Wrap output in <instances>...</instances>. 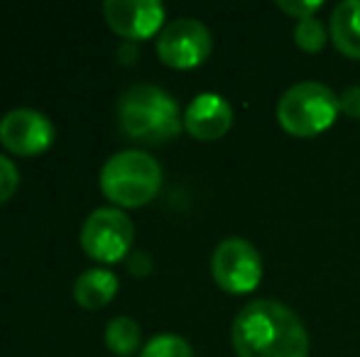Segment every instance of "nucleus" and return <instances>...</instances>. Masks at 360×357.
I'll list each match as a JSON object with an SVG mask.
<instances>
[{
    "mask_svg": "<svg viewBox=\"0 0 360 357\" xmlns=\"http://www.w3.org/2000/svg\"><path fill=\"white\" fill-rule=\"evenodd\" d=\"M140 325L128 316L108 321L105 325V345L113 355L118 357H133L140 348Z\"/></svg>",
    "mask_w": 360,
    "mask_h": 357,
    "instance_id": "nucleus-13",
    "label": "nucleus"
},
{
    "mask_svg": "<svg viewBox=\"0 0 360 357\" xmlns=\"http://www.w3.org/2000/svg\"><path fill=\"white\" fill-rule=\"evenodd\" d=\"M338 100H341V113H346L353 120H360V86H348L338 95Z\"/></svg>",
    "mask_w": 360,
    "mask_h": 357,
    "instance_id": "nucleus-18",
    "label": "nucleus"
},
{
    "mask_svg": "<svg viewBox=\"0 0 360 357\" xmlns=\"http://www.w3.org/2000/svg\"><path fill=\"white\" fill-rule=\"evenodd\" d=\"M238 357H307L309 333L302 318L280 301L257 299L243 306L231 328Z\"/></svg>",
    "mask_w": 360,
    "mask_h": 357,
    "instance_id": "nucleus-1",
    "label": "nucleus"
},
{
    "mask_svg": "<svg viewBox=\"0 0 360 357\" xmlns=\"http://www.w3.org/2000/svg\"><path fill=\"white\" fill-rule=\"evenodd\" d=\"M162 189V167L155 157L138 149L118 152L101 169V191L120 208L147 206Z\"/></svg>",
    "mask_w": 360,
    "mask_h": 357,
    "instance_id": "nucleus-3",
    "label": "nucleus"
},
{
    "mask_svg": "<svg viewBox=\"0 0 360 357\" xmlns=\"http://www.w3.org/2000/svg\"><path fill=\"white\" fill-rule=\"evenodd\" d=\"M328 37L343 57L360 62V0H346L333 8Z\"/></svg>",
    "mask_w": 360,
    "mask_h": 357,
    "instance_id": "nucleus-11",
    "label": "nucleus"
},
{
    "mask_svg": "<svg viewBox=\"0 0 360 357\" xmlns=\"http://www.w3.org/2000/svg\"><path fill=\"white\" fill-rule=\"evenodd\" d=\"M211 274L226 294H250L262 281V257L252 243L228 238L214 250Z\"/></svg>",
    "mask_w": 360,
    "mask_h": 357,
    "instance_id": "nucleus-6",
    "label": "nucleus"
},
{
    "mask_svg": "<svg viewBox=\"0 0 360 357\" xmlns=\"http://www.w3.org/2000/svg\"><path fill=\"white\" fill-rule=\"evenodd\" d=\"M341 100L319 81H302L285 90L277 103V123L292 137H316L338 118Z\"/></svg>",
    "mask_w": 360,
    "mask_h": 357,
    "instance_id": "nucleus-4",
    "label": "nucleus"
},
{
    "mask_svg": "<svg viewBox=\"0 0 360 357\" xmlns=\"http://www.w3.org/2000/svg\"><path fill=\"white\" fill-rule=\"evenodd\" d=\"M214 37L209 27L194 18H179L165 25L157 37V57L169 69H196L211 57Z\"/></svg>",
    "mask_w": 360,
    "mask_h": 357,
    "instance_id": "nucleus-7",
    "label": "nucleus"
},
{
    "mask_svg": "<svg viewBox=\"0 0 360 357\" xmlns=\"http://www.w3.org/2000/svg\"><path fill=\"white\" fill-rule=\"evenodd\" d=\"M0 142L18 157H37L54 142V125L39 110L18 108L0 120Z\"/></svg>",
    "mask_w": 360,
    "mask_h": 357,
    "instance_id": "nucleus-8",
    "label": "nucleus"
},
{
    "mask_svg": "<svg viewBox=\"0 0 360 357\" xmlns=\"http://www.w3.org/2000/svg\"><path fill=\"white\" fill-rule=\"evenodd\" d=\"M231 125L233 108L218 93H199L184 110V130L201 142L221 140L231 130Z\"/></svg>",
    "mask_w": 360,
    "mask_h": 357,
    "instance_id": "nucleus-10",
    "label": "nucleus"
},
{
    "mask_svg": "<svg viewBox=\"0 0 360 357\" xmlns=\"http://www.w3.org/2000/svg\"><path fill=\"white\" fill-rule=\"evenodd\" d=\"M150 269H152V264H150V260H147V255H135L133 257V262H130V271L133 274H138V276H145V274H150Z\"/></svg>",
    "mask_w": 360,
    "mask_h": 357,
    "instance_id": "nucleus-19",
    "label": "nucleus"
},
{
    "mask_svg": "<svg viewBox=\"0 0 360 357\" xmlns=\"http://www.w3.org/2000/svg\"><path fill=\"white\" fill-rule=\"evenodd\" d=\"M140 357H194V350L179 335L160 333L145 345Z\"/></svg>",
    "mask_w": 360,
    "mask_h": 357,
    "instance_id": "nucleus-15",
    "label": "nucleus"
},
{
    "mask_svg": "<svg viewBox=\"0 0 360 357\" xmlns=\"http://www.w3.org/2000/svg\"><path fill=\"white\" fill-rule=\"evenodd\" d=\"M118 125L133 142L165 144L181 133L184 118L167 90L152 83H138L120 95Z\"/></svg>",
    "mask_w": 360,
    "mask_h": 357,
    "instance_id": "nucleus-2",
    "label": "nucleus"
},
{
    "mask_svg": "<svg viewBox=\"0 0 360 357\" xmlns=\"http://www.w3.org/2000/svg\"><path fill=\"white\" fill-rule=\"evenodd\" d=\"M135 225L123 210L98 208L86 218L81 228V248L91 260L103 264L120 262L130 252Z\"/></svg>",
    "mask_w": 360,
    "mask_h": 357,
    "instance_id": "nucleus-5",
    "label": "nucleus"
},
{
    "mask_svg": "<svg viewBox=\"0 0 360 357\" xmlns=\"http://www.w3.org/2000/svg\"><path fill=\"white\" fill-rule=\"evenodd\" d=\"M328 39L331 37H328L321 20L307 18V20H299V22L294 25V44H297L302 52H307V54L321 52V49L326 47Z\"/></svg>",
    "mask_w": 360,
    "mask_h": 357,
    "instance_id": "nucleus-14",
    "label": "nucleus"
},
{
    "mask_svg": "<svg viewBox=\"0 0 360 357\" xmlns=\"http://www.w3.org/2000/svg\"><path fill=\"white\" fill-rule=\"evenodd\" d=\"M20 186V174H18V167L10 162L8 157H0V203L10 201L15 196Z\"/></svg>",
    "mask_w": 360,
    "mask_h": 357,
    "instance_id": "nucleus-16",
    "label": "nucleus"
},
{
    "mask_svg": "<svg viewBox=\"0 0 360 357\" xmlns=\"http://www.w3.org/2000/svg\"><path fill=\"white\" fill-rule=\"evenodd\" d=\"M108 27L128 42H143L165 29V5L157 0H105Z\"/></svg>",
    "mask_w": 360,
    "mask_h": 357,
    "instance_id": "nucleus-9",
    "label": "nucleus"
},
{
    "mask_svg": "<svg viewBox=\"0 0 360 357\" xmlns=\"http://www.w3.org/2000/svg\"><path fill=\"white\" fill-rule=\"evenodd\" d=\"M118 279L108 269H86L74 281V301L86 311H98L115 299Z\"/></svg>",
    "mask_w": 360,
    "mask_h": 357,
    "instance_id": "nucleus-12",
    "label": "nucleus"
},
{
    "mask_svg": "<svg viewBox=\"0 0 360 357\" xmlns=\"http://www.w3.org/2000/svg\"><path fill=\"white\" fill-rule=\"evenodd\" d=\"M277 8L299 22V20L314 18V13L321 10V0H311V3H302V0H277Z\"/></svg>",
    "mask_w": 360,
    "mask_h": 357,
    "instance_id": "nucleus-17",
    "label": "nucleus"
}]
</instances>
